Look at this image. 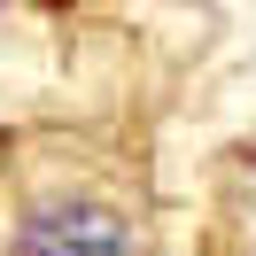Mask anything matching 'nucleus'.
Listing matches in <instances>:
<instances>
[{"label": "nucleus", "instance_id": "1", "mask_svg": "<svg viewBox=\"0 0 256 256\" xmlns=\"http://www.w3.org/2000/svg\"><path fill=\"white\" fill-rule=\"evenodd\" d=\"M16 256H140V248H132V233L109 218V210H94V202H54V210H39V218L24 225Z\"/></svg>", "mask_w": 256, "mask_h": 256}]
</instances>
